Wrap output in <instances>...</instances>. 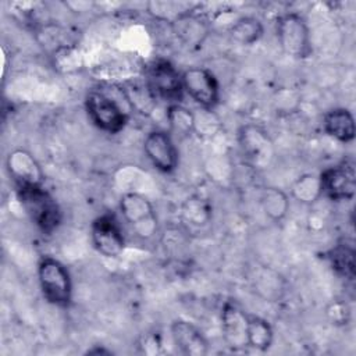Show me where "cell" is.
Wrapping results in <instances>:
<instances>
[{
    "mask_svg": "<svg viewBox=\"0 0 356 356\" xmlns=\"http://www.w3.org/2000/svg\"><path fill=\"white\" fill-rule=\"evenodd\" d=\"M17 197L29 220L46 235L53 234L63 221V211L56 197L44 185L15 186Z\"/></svg>",
    "mask_w": 356,
    "mask_h": 356,
    "instance_id": "6da1fadb",
    "label": "cell"
},
{
    "mask_svg": "<svg viewBox=\"0 0 356 356\" xmlns=\"http://www.w3.org/2000/svg\"><path fill=\"white\" fill-rule=\"evenodd\" d=\"M38 281L43 298L58 307H68L72 300V280L68 268L51 256L38 263Z\"/></svg>",
    "mask_w": 356,
    "mask_h": 356,
    "instance_id": "7a4b0ae2",
    "label": "cell"
},
{
    "mask_svg": "<svg viewBox=\"0 0 356 356\" xmlns=\"http://www.w3.org/2000/svg\"><path fill=\"white\" fill-rule=\"evenodd\" d=\"M275 35L281 50L295 58L305 60L313 53L310 31L305 18L298 13H285L277 19Z\"/></svg>",
    "mask_w": 356,
    "mask_h": 356,
    "instance_id": "3957f363",
    "label": "cell"
},
{
    "mask_svg": "<svg viewBox=\"0 0 356 356\" xmlns=\"http://www.w3.org/2000/svg\"><path fill=\"white\" fill-rule=\"evenodd\" d=\"M85 110L90 122L110 135L121 132L128 122V113L121 103L103 90H90L86 95Z\"/></svg>",
    "mask_w": 356,
    "mask_h": 356,
    "instance_id": "277c9868",
    "label": "cell"
},
{
    "mask_svg": "<svg viewBox=\"0 0 356 356\" xmlns=\"http://www.w3.org/2000/svg\"><path fill=\"white\" fill-rule=\"evenodd\" d=\"M145 82L157 100L165 102L168 106L179 104L184 97L182 72L164 58L153 60L145 71Z\"/></svg>",
    "mask_w": 356,
    "mask_h": 356,
    "instance_id": "5b68a950",
    "label": "cell"
},
{
    "mask_svg": "<svg viewBox=\"0 0 356 356\" xmlns=\"http://www.w3.org/2000/svg\"><path fill=\"white\" fill-rule=\"evenodd\" d=\"M120 211L136 236L150 239L157 232V216L152 202L145 195L139 192L124 193L120 199Z\"/></svg>",
    "mask_w": 356,
    "mask_h": 356,
    "instance_id": "8992f818",
    "label": "cell"
},
{
    "mask_svg": "<svg viewBox=\"0 0 356 356\" xmlns=\"http://www.w3.org/2000/svg\"><path fill=\"white\" fill-rule=\"evenodd\" d=\"M93 248L104 257L115 259L125 249V236L120 220L114 213H103L90 224Z\"/></svg>",
    "mask_w": 356,
    "mask_h": 356,
    "instance_id": "52a82bcc",
    "label": "cell"
},
{
    "mask_svg": "<svg viewBox=\"0 0 356 356\" xmlns=\"http://www.w3.org/2000/svg\"><path fill=\"white\" fill-rule=\"evenodd\" d=\"M184 92L200 108L213 110L220 102V83L216 75L204 67H191L182 72Z\"/></svg>",
    "mask_w": 356,
    "mask_h": 356,
    "instance_id": "ba28073f",
    "label": "cell"
},
{
    "mask_svg": "<svg viewBox=\"0 0 356 356\" xmlns=\"http://www.w3.org/2000/svg\"><path fill=\"white\" fill-rule=\"evenodd\" d=\"M323 196L334 202L350 200L356 192L355 161L348 159L320 174Z\"/></svg>",
    "mask_w": 356,
    "mask_h": 356,
    "instance_id": "9c48e42d",
    "label": "cell"
},
{
    "mask_svg": "<svg viewBox=\"0 0 356 356\" xmlns=\"http://www.w3.org/2000/svg\"><path fill=\"white\" fill-rule=\"evenodd\" d=\"M239 146L246 160L256 168H266L274 157V146L268 134L259 125L246 124L238 132Z\"/></svg>",
    "mask_w": 356,
    "mask_h": 356,
    "instance_id": "30bf717a",
    "label": "cell"
},
{
    "mask_svg": "<svg viewBox=\"0 0 356 356\" xmlns=\"http://www.w3.org/2000/svg\"><path fill=\"white\" fill-rule=\"evenodd\" d=\"M143 152L156 170L170 174L177 170L179 153L170 132L163 129L150 131L143 140Z\"/></svg>",
    "mask_w": 356,
    "mask_h": 356,
    "instance_id": "8fae6325",
    "label": "cell"
},
{
    "mask_svg": "<svg viewBox=\"0 0 356 356\" xmlns=\"http://www.w3.org/2000/svg\"><path fill=\"white\" fill-rule=\"evenodd\" d=\"M249 314L234 300H227L221 309V332L227 346L232 350H241L248 343Z\"/></svg>",
    "mask_w": 356,
    "mask_h": 356,
    "instance_id": "7c38bea8",
    "label": "cell"
},
{
    "mask_svg": "<svg viewBox=\"0 0 356 356\" xmlns=\"http://www.w3.org/2000/svg\"><path fill=\"white\" fill-rule=\"evenodd\" d=\"M6 168L15 186L44 185L46 178L40 164L32 153L25 149H15L10 152L6 160Z\"/></svg>",
    "mask_w": 356,
    "mask_h": 356,
    "instance_id": "4fadbf2b",
    "label": "cell"
},
{
    "mask_svg": "<svg viewBox=\"0 0 356 356\" xmlns=\"http://www.w3.org/2000/svg\"><path fill=\"white\" fill-rule=\"evenodd\" d=\"M171 338L177 349L186 356H204L209 352V341L202 330L188 320H174L170 327Z\"/></svg>",
    "mask_w": 356,
    "mask_h": 356,
    "instance_id": "5bb4252c",
    "label": "cell"
},
{
    "mask_svg": "<svg viewBox=\"0 0 356 356\" xmlns=\"http://www.w3.org/2000/svg\"><path fill=\"white\" fill-rule=\"evenodd\" d=\"M324 132L342 143H350L355 139L356 127L353 114L343 107L327 111L323 117Z\"/></svg>",
    "mask_w": 356,
    "mask_h": 356,
    "instance_id": "9a60e30c",
    "label": "cell"
},
{
    "mask_svg": "<svg viewBox=\"0 0 356 356\" xmlns=\"http://www.w3.org/2000/svg\"><path fill=\"white\" fill-rule=\"evenodd\" d=\"M172 28L177 38L191 47L199 46L207 36L206 21L192 11H188L177 18L172 22Z\"/></svg>",
    "mask_w": 356,
    "mask_h": 356,
    "instance_id": "2e32d148",
    "label": "cell"
},
{
    "mask_svg": "<svg viewBox=\"0 0 356 356\" xmlns=\"http://www.w3.org/2000/svg\"><path fill=\"white\" fill-rule=\"evenodd\" d=\"M213 214L211 203L202 195H192L184 200L181 207V217L189 227L200 228L210 222Z\"/></svg>",
    "mask_w": 356,
    "mask_h": 356,
    "instance_id": "e0dca14e",
    "label": "cell"
},
{
    "mask_svg": "<svg viewBox=\"0 0 356 356\" xmlns=\"http://www.w3.org/2000/svg\"><path fill=\"white\" fill-rule=\"evenodd\" d=\"M325 259L338 275L349 281L355 278V249L352 243L338 242L325 253Z\"/></svg>",
    "mask_w": 356,
    "mask_h": 356,
    "instance_id": "ac0fdd59",
    "label": "cell"
},
{
    "mask_svg": "<svg viewBox=\"0 0 356 356\" xmlns=\"http://www.w3.org/2000/svg\"><path fill=\"white\" fill-rule=\"evenodd\" d=\"M228 33L235 43L242 46H252L261 39L264 33V26L259 18L246 15L238 18L231 25Z\"/></svg>",
    "mask_w": 356,
    "mask_h": 356,
    "instance_id": "d6986e66",
    "label": "cell"
},
{
    "mask_svg": "<svg viewBox=\"0 0 356 356\" xmlns=\"http://www.w3.org/2000/svg\"><path fill=\"white\" fill-rule=\"evenodd\" d=\"M260 204L264 214L273 221H282L289 211L288 195L275 186H267L261 191Z\"/></svg>",
    "mask_w": 356,
    "mask_h": 356,
    "instance_id": "ffe728a7",
    "label": "cell"
},
{
    "mask_svg": "<svg viewBox=\"0 0 356 356\" xmlns=\"http://www.w3.org/2000/svg\"><path fill=\"white\" fill-rule=\"evenodd\" d=\"M121 90L127 104L143 115H149L157 104V99L153 96L146 82H129Z\"/></svg>",
    "mask_w": 356,
    "mask_h": 356,
    "instance_id": "44dd1931",
    "label": "cell"
},
{
    "mask_svg": "<svg viewBox=\"0 0 356 356\" xmlns=\"http://www.w3.org/2000/svg\"><path fill=\"white\" fill-rule=\"evenodd\" d=\"M291 195L299 203H303V204L316 203L323 196L320 175L312 174V172L302 174L292 184Z\"/></svg>",
    "mask_w": 356,
    "mask_h": 356,
    "instance_id": "7402d4cb",
    "label": "cell"
},
{
    "mask_svg": "<svg viewBox=\"0 0 356 356\" xmlns=\"http://www.w3.org/2000/svg\"><path fill=\"white\" fill-rule=\"evenodd\" d=\"M274 339V330L268 320L260 316H249L248 321V343L260 352L267 350Z\"/></svg>",
    "mask_w": 356,
    "mask_h": 356,
    "instance_id": "603a6c76",
    "label": "cell"
},
{
    "mask_svg": "<svg viewBox=\"0 0 356 356\" xmlns=\"http://www.w3.org/2000/svg\"><path fill=\"white\" fill-rule=\"evenodd\" d=\"M54 70L63 74H71L82 68L83 58L79 49L74 44H58L51 53Z\"/></svg>",
    "mask_w": 356,
    "mask_h": 356,
    "instance_id": "cb8c5ba5",
    "label": "cell"
},
{
    "mask_svg": "<svg viewBox=\"0 0 356 356\" xmlns=\"http://www.w3.org/2000/svg\"><path fill=\"white\" fill-rule=\"evenodd\" d=\"M165 118L170 129L179 136L191 135L195 131V113L184 107L181 103L168 106Z\"/></svg>",
    "mask_w": 356,
    "mask_h": 356,
    "instance_id": "d4e9b609",
    "label": "cell"
},
{
    "mask_svg": "<svg viewBox=\"0 0 356 356\" xmlns=\"http://www.w3.org/2000/svg\"><path fill=\"white\" fill-rule=\"evenodd\" d=\"M327 314L331 318L332 324L342 325V324H348L349 317H350V310L346 303H343L341 300H335L330 305Z\"/></svg>",
    "mask_w": 356,
    "mask_h": 356,
    "instance_id": "484cf974",
    "label": "cell"
},
{
    "mask_svg": "<svg viewBox=\"0 0 356 356\" xmlns=\"http://www.w3.org/2000/svg\"><path fill=\"white\" fill-rule=\"evenodd\" d=\"M86 353H88V355H99V353L110 355V353H113V352L108 350V349H106V348H97V346H95V348H92V349H88Z\"/></svg>",
    "mask_w": 356,
    "mask_h": 356,
    "instance_id": "4316f807",
    "label": "cell"
}]
</instances>
